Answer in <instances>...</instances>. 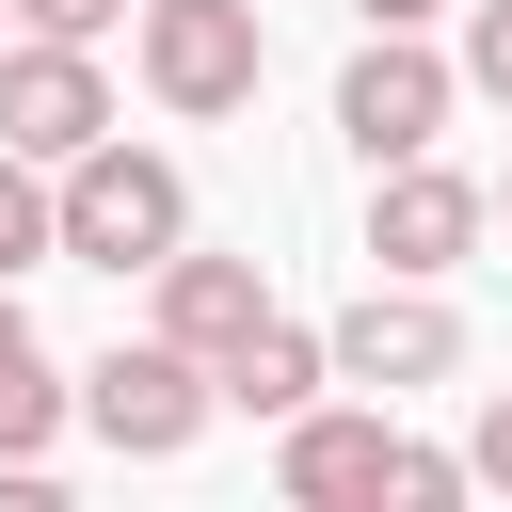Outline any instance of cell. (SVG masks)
<instances>
[{
	"mask_svg": "<svg viewBox=\"0 0 512 512\" xmlns=\"http://www.w3.org/2000/svg\"><path fill=\"white\" fill-rule=\"evenodd\" d=\"M320 336H336V384H368V400H400V384H448V368H464V304H448V288H416V272H368Z\"/></svg>",
	"mask_w": 512,
	"mask_h": 512,
	"instance_id": "52a82bcc",
	"label": "cell"
},
{
	"mask_svg": "<svg viewBox=\"0 0 512 512\" xmlns=\"http://www.w3.org/2000/svg\"><path fill=\"white\" fill-rule=\"evenodd\" d=\"M128 48H144V96H160L176 128H224V112H256V80H272L256 0H144Z\"/></svg>",
	"mask_w": 512,
	"mask_h": 512,
	"instance_id": "3957f363",
	"label": "cell"
},
{
	"mask_svg": "<svg viewBox=\"0 0 512 512\" xmlns=\"http://www.w3.org/2000/svg\"><path fill=\"white\" fill-rule=\"evenodd\" d=\"M272 480H288V512H448V496H480V480H464V448H416L384 400H336V384L288 416Z\"/></svg>",
	"mask_w": 512,
	"mask_h": 512,
	"instance_id": "6da1fadb",
	"label": "cell"
},
{
	"mask_svg": "<svg viewBox=\"0 0 512 512\" xmlns=\"http://www.w3.org/2000/svg\"><path fill=\"white\" fill-rule=\"evenodd\" d=\"M144 288H160V336H176V352H208V368L272 320V272H256V256H208V240H176Z\"/></svg>",
	"mask_w": 512,
	"mask_h": 512,
	"instance_id": "9c48e42d",
	"label": "cell"
},
{
	"mask_svg": "<svg viewBox=\"0 0 512 512\" xmlns=\"http://www.w3.org/2000/svg\"><path fill=\"white\" fill-rule=\"evenodd\" d=\"M48 256H64V176L0 144V288H16V272H48Z\"/></svg>",
	"mask_w": 512,
	"mask_h": 512,
	"instance_id": "7c38bea8",
	"label": "cell"
},
{
	"mask_svg": "<svg viewBox=\"0 0 512 512\" xmlns=\"http://www.w3.org/2000/svg\"><path fill=\"white\" fill-rule=\"evenodd\" d=\"M176 240H192V176H176L160 144L112 128V144L64 160V256H80V272H160Z\"/></svg>",
	"mask_w": 512,
	"mask_h": 512,
	"instance_id": "7a4b0ae2",
	"label": "cell"
},
{
	"mask_svg": "<svg viewBox=\"0 0 512 512\" xmlns=\"http://www.w3.org/2000/svg\"><path fill=\"white\" fill-rule=\"evenodd\" d=\"M496 224H512V176H496Z\"/></svg>",
	"mask_w": 512,
	"mask_h": 512,
	"instance_id": "e0dca14e",
	"label": "cell"
},
{
	"mask_svg": "<svg viewBox=\"0 0 512 512\" xmlns=\"http://www.w3.org/2000/svg\"><path fill=\"white\" fill-rule=\"evenodd\" d=\"M112 16H128V0H16V32H80V48H96Z\"/></svg>",
	"mask_w": 512,
	"mask_h": 512,
	"instance_id": "9a60e30c",
	"label": "cell"
},
{
	"mask_svg": "<svg viewBox=\"0 0 512 512\" xmlns=\"http://www.w3.org/2000/svg\"><path fill=\"white\" fill-rule=\"evenodd\" d=\"M448 64H464V96L512 112V0H464V48H448Z\"/></svg>",
	"mask_w": 512,
	"mask_h": 512,
	"instance_id": "4fadbf2b",
	"label": "cell"
},
{
	"mask_svg": "<svg viewBox=\"0 0 512 512\" xmlns=\"http://www.w3.org/2000/svg\"><path fill=\"white\" fill-rule=\"evenodd\" d=\"M48 432H64V368H48L32 304L0 288V480H48Z\"/></svg>",
	"mask_w": 512,
	"mask_h": 512,
	"instance_id": "8fae6325",
	"label": "cell"
},
{
	"mask_svg": "<svg viewBox=\"0 0 512 512\" xmlns=\"http://www.w3.org/2000/svg\"><path fill=\"white\" fill-rule=\"evenodd\" d=\"M80 416H96L112 464H176V448L224 416V384H208V352H176V336L144 320V336H112V352L80 368Z\"/></svg>",
	"mask_w": 512,
	"mask_h": 512,
	"instance_id": "277c9868",
	"label": "cell"
},
{
	"mask_svg": "<svg viewBox=\"0 0 512 512\" xmlns=\"http://www.w3.org/2000/svg\"><path fill=\"white\" fill-rule=\"evenodd\" d=\"M448 112H464V64L432 48V32H368L352 64H336V144L384 176V160H416V144H448Z\"/></svg>",
	"mask_w": 512,
	"mask_h": 512,
	"instance_id": "5b68a950",
	"label": "cell"
},
{
	"mask_svg": "<svg viewBox=\"0 0 512 512\" xmlns=\"http://www.w3.org/2000/svg\"><path fill=\"white\" fill-rule=\"evenodd\" d=\"M480 240H496V192H480V176H448L432 144L368 176V272H416V288H448Z\"/></svg>",
	"mask_w": 512,
	"mask_h": 512,
	"instance_id": "8992f818",
	"label": "cell"
},
{
	"mask_svg": "<svg viewBox=\"0 0 512 512\" xmlns=\"http://www.w3.org/2000/svg\"><path fill=\"white\" fill-rule=\"evenodd\" d=\"M0 144L16 160H80V144H112V64L80 48V32H0Z\"/></svg>",
	"mask_w": 512,
	"mask_h": 512,
	"instance_id": "ba28073f",
	"label": "cell"
},
{
	"mask_svg": "<svg viewBox=\"0 0 512 512\" xmlns=\"http://www.w3.org/2000/svg\"><path fill=\"white\" fill-rule=\"evenodd\" d=\"M352 16H368V32H432L448 0H352Z\"/></svg>",
	"mask_w": 512,
	"mask_h": 512,
	"instance_id": "2e32d148",
	"label": "cell"
},
{
	"mask_svg": "<svg viewBox=\"0 0 512 512\" xmlns=\"http://www.w3.org/2000/svg\"><path fill=\"white\" fill-rule=\"evenodd\" d=\"M0 32H16V0H0Z\"/></svg>",
	"mask_w": 512,
	"mask_h": 512,
	"instance_id": "ac0fdd59",
	"label": "cell"
},
{
	"mask_svg": "<svg viewBox=\"0 0 512 512\" xmlns=\"http://www.w3.org/2000/svg\"><path fill=\"white\" fill-rule=\"evenodd\" d=\"M208 384H224V416H272V432H288V416H304V400H320V384H336V336H320V320H288V304H272V320H256V336H240V352H224V368H208Z\"/></svg>",
	"mask_w": 512,
	"mask_h": 512,
	"instance_id": "30bf717a",
	"label": "cell"
},
{
	"mask_svg": "<svg viewBox=\"0 0 512 512\" xmlns=\"http://www.w3.org/2000/svg\"><path fill=\"white\" fill-rule=\"evenodd\" d=\"M464 480L512 496V384H480V416H464Z\"/></svg>",
	"mask_w": 512,
	"mask_h": 512,
	"instance_id": "5bb4252c",
	"label": "cell"
}]
</instances>
